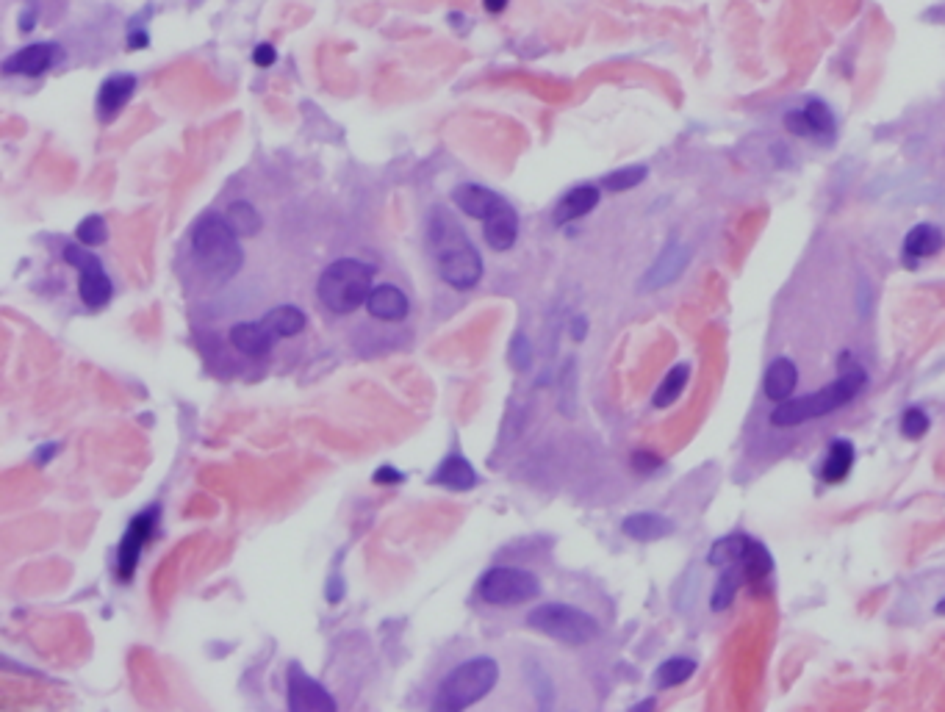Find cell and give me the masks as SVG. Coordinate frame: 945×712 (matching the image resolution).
<instances>
[{
	"instance_id": "16",
	"label": "cell",
	"mask_w": 945,
	"mask_h": 712,
	"mask_svg": "<svg viewBox=\"0 0 945 712\" xmlns=\"http://www.w3.org/2000/svg\"><path fill=\"white\" fill-rule=\"evenodd\" d=\"M366 311L380 319V322H402L408 311H411V300L408 294L394 286V283H380L372 289L369 300H366Z\"/></svg>"
},
{
	"instance_id": "21",
	"label": "cell",
	"mask_w": 945,
	"mask_h": 712,
	"mask_svg": "<svg viewBox=\"0 0 945 712\" xmlns=\"http://www.w3.org/2000/svg\"><path fill=\"white\" fill-rule=\"evenodd\" d=\"M231 344L242 352V355L264 358V355H269V350H272L275 336L264 327V322H239V325H233L231 330Z\"/></svg>"
},
{
	"instance_id": "26",
	"label": "cell",
	"mask_w": 945,
	"mask_h": 712,
	"mask_svg": "<svg viewBox=\"0 0 945 712\" xmlns=\"http://www.w3.org/2000/svg\"><path fill=\"white\" fill-rule=\"evenodd\" d=\"M261 322L275 338H291L297 333H303L308 319H305V314L297 305H278V308L267 311V316Z\"/></svg>"
},
{
	"instance_id": "6",
	"label": "cell",
	"mask_w": 945,
	"mask_h": 712,
	"mask_svg": "<svg viewBox=\"0 0 945 712\" xmlns=\"http://www.w3.org/2000/svg\"><path fill=\"white\" fill-rule=\"evenodd\" d=\"M527 624L535 632H541L546 638L560 640L566 646H585V643L599 638V632H602L599 621L591 613L560 602L538 604L533 613L527 616Z\"/></svg>"
},
{
	"instance_id": "11",
	"label": "cell",
	"mask_w": 945,
	"mask_h": 712,
	"mask_svg": "<svg viewBox=\"0 0 945 712\" xmlns=\"http://www.w3.org/2000/svg\"><path fill=\"white\" fill-rule=\"evenodd\" d=\"M339 707L333 693L322 688L316 679L303 674L300 665L289 668V710L291 712H333Z\"/></svg>"
},
{
	"instance_id": "2",
	"label": "cell",
	"mask_w": 945,
	"mask_h": 712,
	"mask_svg": "<svg viewBox=\"0 0 945 712\" xmlns=\"http://www.w3.org/2000/svg\"><path fill=\"white\" fill-rule=\"evenodd\" d=\"M868 383V375L860 363L843 358L840 363V377H837L832 386H824L815 394H804V397H790L785 402H779L771 413V424L774 427H799L812 419H821L829 413L846 408L851 399H857L862 394V388Z\"/></svg>"
},
{
	"instance_id": "1",
	"label": "cell",
	"mask_w": 945,
	"mask_h": 712,
	"mask_svg": "<svg viewBox=\"0 0 945 712\" xmlns=\"http://www.w3.org/2000/svg\"><path fill=\"white\" fill-rule=\"evenodd\" d=\"M427 242L436 255V266L441 280L458 291L474 289L483 278V255L474 247L472 239L463 233L447 208H433L427 222Z\"/></svg>"
},
{
	"instance_id": "40",
	"label": "cell",
	"mask_w": 945,
	"mask_h": 712,
	"mask_svg": "<svg viewBox=\"0 0 945 712\" xmlns=\"http://www.w3.org/2000/svg\"><path fill=\"white\" fill-rule=\"evenodd\" d=\"M483 6L485 9H488V12H502V9H505V6H508V0H483Z\"/></svg>"
},
{
	"instance_id": "13",
	"label": "cell",
	"mask_w": 945,
	"mask_h": 712,
	"mask_svg": "<svg viewBox=\"0 0 945 712\" xmlns=\"http://www.w3.org/2000/svg\"><path fill=\"white\" fill-rule=\"evenodd\" d=\"M59 61V45L53 42H37V45H28V48L17 50L9 59L3 61V73L6 75H28V78H37L45 75Z\"/></svg>"
},
{
	"instance_id": "12",
	"label": "cell",
	"mask_w": 945,
	"mask_h": 712,
	"mask_svg": "<svg viewBox=\"0 0 945 712\" xmlns=\"http://www.w3.org/2000/svg\"><path fill=\"white\" fill-rule=\"evenodd\" d=\"M693 258V250L688 244H668L663 253L657 255V261L649 266V272L641 278V291H657L668 286V283H674V280L688 269Z\"/></svg>"
},
{
	"instance_id": "24",
	"label": "cell",
	"mask_w": 945,
	"mask_h": 712,
	"mask_svg": "<svg viewBox=\"0 0 945 712\" xmlns=\"http://www.w3.org/2000/svg\"><path fill=\"white\" fill-rule=\"evenodd\" d=\"M945 244V233L937 225H929V222H921V225H915V228L909 230L907 236H904V253L912 261H921V258H932L943 250Z\"/></svg>"
},
{
	"instance_id": "41",
	"label": "cell",
	"mask_w": 945,
	"mask_h": 712,
	"mask_svg": "<svg viewBox=\"0 0 945 712\" xmlns=\"http://www.w3.org/2000/svg\"><path fill=\"white\" fill-rule=\"evenodd\" d=\"M649 707H655V699H646V701H641V704H635V707H632V710H635V712H643V710H649Z\"/></svg>"
},
{
	"instance_id": "30",
	"label": "cell",
	"mask_w": 945,
	"mask_h": 712,
	"mask_svg": "<svg viewBox=\"0 0 945 712\" xmlns=\"http://www.w3.org/2000/svg\"><path fill=\"white\" fill-rule=\"evenodd\" d=\"M693 671H696V663L691 657H671L655 671V685L663 690L677 688V685H685L691 679Z\"/></svg>"
},
{
	"instance_id": "27",
	"label": "cell",
	"mask_w": 945,
	"mask_h": 712,
	"mask_svg": "<svg viewBox=\"0 0 945 712\" xmlns=\"http://www.w3.org/2000/svg\"><path fill=\"white\" fill-rule=\"evenodd\" d=\"M743 582H746V574H743L740 563H729V566H724L721 577H718V582H715L713 599H710L713 613H721V610H727L729 604L735 602V596H738Z\"/></svg>"
},
{
	"instance_id": "19",
	"label": "cell",
	"mask_w": 945,
	"mask_h": 712,
	"mask_svg": "<svg viewBox=\"0 0 945 712\" xmlns=\"http://www.w3.org/2000/svg\"><path fill=\"white\" fill-rule=\"evenodd\" d=\"M796 386H799V369H796V363L790 361V358H776L771 361V366L765 369L763 377V391L765 399H771V402H785L796 394Z\"/></svg>"
},
{
	"instance_id": "4",
	"label": "cell",
	"mask_w": 945,
	"mask_h": 712,
	"mask_svg": "<svg viewBox=\"0 0 945 712\" xmlns=\"http://www.w3.org/2000/svg\"><path fill=\"white\" fill-rule=\"evenodd\" d=\"M377 269L358 258H339L319 275L316 294L333 314H355L375 289Z\"/></svg>"
},
{
	"instance_id": "7",
	"label": "cell",
	"mask_w": 945,
	"mask_h": 712,
	"mask_svg": "<svg viewBox=\"0 0 945 712\" xmlns=\"http://www.w3.org/2000/svg\"><path fill=\"white\" fill-rule=\"evenodd\" d=\"M477 593L485 604H494V607H519V604L530 602L541 593V582L533 571H524V568L513 566H497L491 571H485L483 580L477 585Z\"/></svg>"
},
{
	"instance_id": "34",
	"label": "cell",
	"mask_w": 945,
	"mask_h": 712,
	"mask_svg": "<svg viewBox=\"0 0 945 712\" xmlns=\"http://www.w3.org/2000/svg\"><path fill=\"white\" fill-rule=\"evenodd\" d=\"M898 427H901V435H904V438L918 441V438L929 433V413L923 411V408H907L904 416H901V422H898Z\"/></svg>"
},
{
	"instance_id": "29",
	"label": "cell",
	"mask_w": 945,
	"mask_h": 712,
	"mask_svg": "<svg viewBox=\"0 0 945 712\" xmlns=\"http://www.w3.org/2000/svg\"><path fill=\"white\" fill-rule=\"evenodd\" d=\"M688 380H691V366L688 363H677L666 377H663V383L657 386L655 397H652V405L655 408H668V405H674L679 397H682V391L688 386Z\"/></svg>"
},
{
	"instance_id": "3",
	"label": "cell",
	"mask_w": 945,
	"mask_h": 712,
	"mask_svg": "<svg viewBox=\"0 0 945 712\" xmlns=\"http://www.w3.org/2000/svg\"><path fill=\"white\" fill-rule=\"evenodd\" d=\"M192 253L214 280H231L244 266V250L236 230L219 214H206L192 230Z\"/></svg>"
},
{
	"instance_id": "17",
	"label": "cell",
	"mask_w": 945,
	"mask_h": 712,
	"mask_svg": "<svg viewBox=\"0 0 945 712\" xmlns=\"http://www.w3.org/2000/svg\"><path fill=\"white\" fill-rule=\"evenodd\" d=\"M452 203L461 208L466 217L483 222V219L491 217V214L505 203V197H499L497 192L485 189L480 183H461V186H455V192H452Z\"/></svg>"
},
{
	"instance_id": "36",
	"label": "cell",
	"mask_w": 945,
	"mask_h": 712,
	"mask_svg": "<svg viewBox=\"0 0 945 712\" xmlns=\"http://www.w3.org/2000/svg\"><path fill=\"white\" fill-rule=\"evenodd\" d=\"M632 469L641 471V474H655V471L663 469V458H657L655 452H635Z\"/></svg>"
},
{
	"instance_id": "42",
	"label": "cell",
	"mask_w": 945,
	"mask_h": 712,
	"mask_svg": "<svg viewBox=\"0 0 945 712\" xmlns=\"http://www.w3.org/2000/svg\"><path fill=\"white\" fill-rule=\"evenodd\" d=\"M934 613H937V616H945V596H943V599H940V602H937V607H934Z\"/></svg>"
},
{
	"instance_id": "8",
	"label": "cell",
	"mask_w": 945,
	"mask_h": 712,
	"mask_svg": "<svg viewBox=\"0 0 945 712\" xmlns=\"http://www.w3.org/2000/svg\"><path fill=\"white\" fill-rule=\"evenodd\" d=\"M64 261L78 269V294H81V302L86 308H92V311L106 308L114 297V286H111L100 258L89 253L86 244H67Z\"/></svg>"
},
{
	"instance_id": "22",
	"label": "cell",
	"mask_w": 945,
	"mask_h": 712,
	"mask_svg": "<svg viewBox=\"0 0 945 712\" xmlns=\"http://www.w3.org/2000/svg\"><path fill=\"white\" fill-rule=\"evenodd\" d=\"M854 458H857V452H854V444L849 438H835L826 449L824 463H821V480L826 485L843 483L854 469Z\"/></svg>"
},
{
	"instance_id": "14",
	"label": "cell",
	"mask_w": 945,
	"mask_h": 712,
	"mask_svg": "<svg viewBox=\"0 0 945 712\" xmlns=\"http://www.w3.org/2000/svg\"><path fill=\"white\" fill-rule=\"evenodd\" d=\"M483 239L494 253H505V250H510L516 244V239H519V214H516V208L510 206L508 200L491 217L483 219Z\"/></svg>"
},
{
	"instance_id": "37",
	"label": "cell",
	"mask_w": 945,
	"mask_h": 712,
	"mask_svg": "<svg viewBox=\"0 0 945 712\" xmlns=\"http://www.w3.org/2000/svg\"><path fill=\"white\" fill-rule=\"evenodd\" d=\"M275 59H278V53H275L272 45H258V48H255V53H253L255 67H272Z\"/></svg>"
},
{
	"instance_id": "18",
	"label": "cell",
	"mask_w": 945,
	"mask_h": 712,
	"mask_svg": "<svg viewBox=\"0 0 945 712\" xmlns=\"http://www.w3.org/2000/svg\"><path fill=\"white\" fill-rule=\"evenodd\" d=\"M134 92V75H111L109 81L100 86V92H97V117L103 122L114 120L128 106V100L134 97Z\"/></svg>"
},
{
	"instance_id": "25",
	"label": "cell",
	"mask_w": 945,
	"mask_h": 712,
	"mask_svg": "<svg viewBox=\"0 0 945 712\" xmlns=\"http://www.w3.org/2000/svg\"><path fill=\"white\" fill-rule=\"evenodd\" d=\"M740 568H743V574H746V582L749 585H763L771 574H774V557L768 552V546L760 544V541H754L749 538L746 541V549H743V555H740Z\"/></svg>"
},
{
	"instance_id": "23",
	"label": "cell",
	"mask_w": 945,
	"mask_h": 712,
	"mask_svg": "<svg viewBox=\"0 0 945 712\" xmlns=\"http://www.w3.org/2000/svg\"><path fill=\"white\" fill-rule=\"evenodd\" d=\"M433 485H441L449 491H469L477 485V471L463 455H449L441 460V466L433 474Z\"/></svg>"
},
{
	"instance_id": "33",
	"label": "cell",
	"mask_w": 945,
	"mask_h": 712,
	"mask_svg": "<svg viewBox=\"0 0 945 712\" xmlns=\"http://www.w3.org/2000/svg\"><path fill=\"white\" fill-rule=\"evenodd\" d=\"M75 239L86 247H100V244H106L109 239V228H106V222L103 217H86L78 230H75Z\"/></svg>"
},
{
	"instance_id": "28",
	"label": "cell",
	"mask_w": 945,
	"mask_h": 712,
	"mask_svg": "<svg viewBox=\"0 0 945 712\" xmlns=\"http://www.w3.org/2000/svg\"><path fill=\"white\" fill-rule=\"evenodd\" d=\"M225 219H228V225L236 230V236H239V239H253V236H258L261 228H264V219H261V214H258L253 203H247V200L231 203L228 211H225Z\"/></svg>"
},
{
	"instance_id": "5",
	"label": "cell",
	"mask_w": 945,
	"mask_h": 712,
	"mask_svg": "<svg viewBox=\"0 0 945 712\" xmlns=\"http://www.w3.org/2000/svg\"><path fill=\"white\" fill-rule=\"evenodd\" d=\"M499 682V665L491 657H472L455 665L436 690L433 707L444 712H461L483 701Z\"/></svg>"
},
{
	"instance_id": "39",
	"label": "cell",
	"mask_w": 945,
	"mask_h": 712,
	"mask_svg": "<svg viewBox=\"0 0 945 712\" xmlns=\"http://www.w3.org/2000/svg\"><path fill=\"white\" fill-rule=\"evenodd\" d=\"M585 330H588V322H585V316H577V319H574V325H571V336L580 341V338H585Z\"/></svg>"
},
{
	"instance_id": "38",
	"label": "cell",
	"mask_w": 945,
	"mask_h": 712,
	"mask_svg": "<svg viewBox=\"0 0 945 712\" xmlns=\"http://www.w3.org/2000/svg\"><path fill=\"white\" fill-rule=\"evenodd\" d=\"M375 480H377V483H383V485L402 483V474H400V471L391 469V466H383V469H380V471H377V474H375Z\"/></svg>"
},
{
	"instance_id": "31",
	"label": "cell",
	"mask_w": 945,
	"mask_h": 712,
	"mask_svg": "<svg viewBox=\"0 0 945 712\" xmlns=\"http://www.w3.org/2000/svg\"><path fill=\"white\" fill-rule=\"evenodd\" d=\"M746 541H749V535H743V532H735V535H727V538L715 541L713 549H710V557H707V563L715 568L729 566V563H738L740 555H743V549H746Z\"/></svg>"
},
{
	"instance_id": "20",
	"label": "cell",
	"mask_w": 945,
	"mask_h": 712,
	"mask_svg": "<svg viewBox=\"0 0 945 712\" xmlns=\"http://www.w3.org/2000/svg\"><path fill=\"white\" fill-rule=\"evenodd\" d=\"M621 532H624L627 538H632V541L649 544V541L668 538V535L674 532V521L660 516V513H632V516L621 521Z\"/></svg>"
},
{
	"instance_id": "10",
	"label": "cell",
	"mask_w": 945,
	"mask_h": 712,
	"mask_svg": "<svg viewBox=\"0 0 945 712\" xmlns=\"http://www.w3.org/2000/svg\"><path fill=\"white\" fill-rule=\"evenodd\" d=\"M785 128L793 136L801 139H818V142H832L835 139V114L826 106L824 100L812 97L801 109H793L785 114Z\"/></svg>"
},
{
	"instance_id": "15",
	"label": "cell",
	"mask_w": 945,
	"mask_h": 712,
	"mask_svg": "<svg viewBox=\"0 0 945 712\" xmlns=\"http://www.w3.org/2000/svg\"><path fill=\"white\" fill-rule=\"evenodd\" d=\"M599 200H602V192H599V186H594V183L574 186V189H569V192L558 200L555 214H552V222H555V225H569V222L588 217V214L599 206Z\"/></svg>"
},
{
	"instance_id": "9",
	"label": "cell",
	"mask_w": 945,
	"mask_h": 712,
	"mask_svg": "<svg viewBox=\"0 0 945 712\" xmlns=\"http://www.w3.org/2000/svg\"><path fill=\"white\" fill-rule=\"evenodd\" d=\"M158 527V507H147L145 513H139L128 530L122 535L120 549H117V577L120 582H131L139 566V557L145 552V546L150 544L153 532Z\"/></svg>"
},
{
	"instance_id": "35",
	"label": "cell",
	"mask_w": 945,
	"mask_h": 712,
	"mask_svg": "<svg viewBox=\"0 0 945 712\" xmlns=\"http://www.w3.org/2000/svg\"><path fill=\"white\" fill-rule=\"evenodd\" d=\"M510 363L524 372L530 363H533V344H530V338L524 336V333H516V338L510 341Z\"/></svg>"
},
{
	"instance_id": "32",
	"label": "cell",
	"mask_w": 945,
	"mask_h": 712,
	"mask_svg": "<svg viewBox=\"0 0 945 712\" xmlns=\"http://www.w3.org/2000/svg\"><path fill=\"white\" fill-rule=\"evenodd\" d=\"M646 175H649V169L643 167V164H632V167L610 172L605 181H602V186H605L607 192H627V189L641 186V183L646 181Z\"/></svg>"
}]
</instances>
